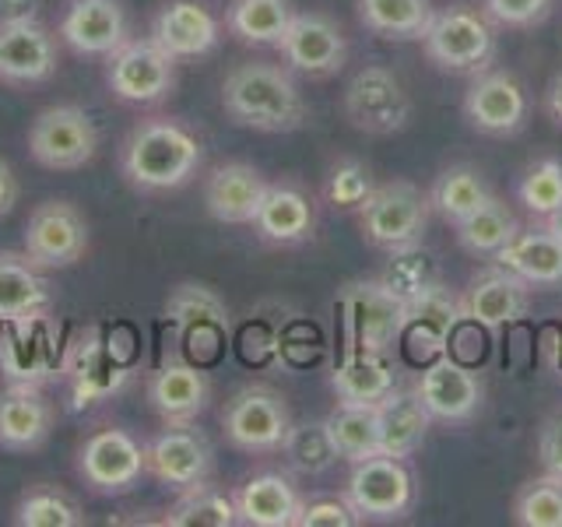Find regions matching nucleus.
I'll list each match as a JSON object with an SVG mask.
<instances>
[{
	"mask_svg": "<svg viewBox=\"0 0 562 527\" xmlns=\"http://www.w3.org/2000/svg\"><path fill=\"white\" fill-rule=\"evenodd\" d=\"M429 211H432L429 198L415 183L391 180L383 187H373V193L359 208V225L369 243L391 250V246L422 239L429 225Z\"/></svg>",
	"mask_w": 562,
	"mask_h": 527,
	"instance_id": "9b49d317",
	"label": "nucleus"
},
{
	"mask_svg": "<svg viewBox=\"0 0 562 527\" xmlns=\"http://www.w3.org/2000/svg\"><path fill=\"white\" fill-rule=\"evenodd\" d=\"M373 187L376 183L369 166H362L359 158H341L327 176V201L334 208H362Z\"/></svg>",
	"mask_w": 562,
	"mask_h": 527,
	"instance_id": "a18cd8bd",
	"label": "nucleus"
},
{
	"mask_svg": "<svg viewBox=\"0 0 562 527\" xmlns=\"http://www.w3.org/2000/svg\"><path fill=\"white\" fill-rule=\"evenodd\" d=\"M527 310H531V285L499 268V264L474 274L464 292V321L485 327L488 334H499L503 327L524 321Z\"/></svg>",
	"mask_w": 562,
	"mask_h": 527,
	"instance_id": "b1692460",
	"label": "nucleus"
},
{
	"mask_svg": "<svg viewBox=\"0 0 562 527\" xmlns=\"http://www.w3.org/2000/svg\"><path fill=\"white\" fill-rule=\"evenodd\" d=\"M338 404H380L397 386V369L380 351H348L330 377Z\"/></svg>",
	"mask_w": 562,
	"mask_h": 527,
	"instance_id": "473e14b6",
	"label": "nucleus"
},
{
	"mask_svg": "<svg viewBox=\"0 0 562 527\" xmlns=\"http://www.w3.org/2000/svg\"><path fill=\"white\" fill-rule=\"evenodd\" d=\"M29 152L49 172L85 169L99 155V127L81 105H46L29 127Z\"/></svg>",
	"mask_w": 562,
	"mask_h": 527,
	"instance_id": "423d86ee",
	"label": "nucleus"
},
{
	"mask_svg": "<svg viewBox=\"0 0 562 527\" xmlns=\"http://www.w3.org/2000/svg\"><path fill=\"white\" fill-rule=\"evenodd\" d=\"M485 11L506 29H531L549 18L552 0H485Z\"/></svg>",
	"mask_w": 562,
	"mask_h": 527,
	"instance_id": "de8ad7c7",
	"label": "nucleus"
},
{
	"mask_svg": "<svg viewBox=\"0 0 562 527\" xmlns=\"http://www.w3.org/2000/svg\"><path fill=\"white\" fill-rule=\"evenodd\" d=\"M222 110L239 127L260 134H292L306 127L310 105L289 70L263 60L236 64L222 81Z\"/></svg>",
	"mask_w": 562,
	"mask_h": 527,
	"instance_id": "f03ea898",
	"label": "nucleus"
},
{
	"mask_svg": "<svg viewBox=\"0 0 562 527\" xmlns=\"http://www.w3.org/2000/svg\"><path fill=\"white\" fill-rule=\"evenodd\" d=\"M278 49L292 70L310 75V78L338 75V70L345 67V57H348V43H345L341 25L334 22L330 14H321V11L292 14L285 35L278 40Z\"/></svg>",
	"mask_w": 562,
	"mask_h": 527,
	"instance_id": "a211bd4d",
	"label": "nucleus"
},
{
	"mask_svg": "<svg viewBox=\"0 0 562 527\" xmlns=\"http://www.w3.org/2000/svg\"><path fill=\"white\" fill-rule=\"evenodd\" d=\"M292 14L289 0H233L225 25L246 46H278Z\"/></svg>",
	"mask_w": 562,
	"mask_h": 527,
	"instance_id": "4c0bfd02",
	"label": "nucleus"
},
{
	"mask_svg": "<svg viewBox=\"0 0 562 527\" xmlns=\"http://www.w3.org/2000/svg\"><path fill=\"white\" fill-rule=\"evenodd\" d=\"M57 35L78 57H110L120 43L131 40V18L123 0H67Z\"/></svg>",
	"mask_w": 562,
	"mask_h": 527,
	"instance_id": "6ab92c4d",
	"label": "nucleus"
},
{
	"mask_svg": "<svg viewBox=\"0 0 562 527\" xmlns=\"http://www.w3.org/2000/svg\"><path fill=\"white\" fill-rule=\"evenodd\" d=\"M544 110H549V116L562 127V75H555L549 92H544Z\"/></svg>",
	"mask_w": 562,
	"mask_h": 527,
	"instance_id": "603ef678",
	"label": "nucleus"
},
{
	"mask_svg": "<svg viewBox=\"0 0 562 527\" xmlns=\"http://www.w3.org/2000/svg\"><path fill=\"white\" fill-rule=\"evenodd\" d=\"M313 204L295 183H268V193H263L260 211L254 218V233L263 243L295 246L313 236Z\"/></svg>",
	"mask_w": 562,
	"mask_h": 527,
	"instance_id": "7c9ffc66",
	"label": "nucleus"
},
{
	"mask_svg": "<svg viewBox=\"0 0 562 527\" xmlns=\"http://www.w3.org/2000/svg\"><path fill=\"white\" fill-rule=\"evenodd\" d=\"M412 391L422 401V408L432 415V422H471L485 404V386L479 373L443 356V351L422 369Z\"/></svg>",
	"mask_w": 562,
	"mask_h": 527,
	"instance_id": "dca6fc26",
	"label": "nucleus"
},
{
	"mask_svg": "<svg viewBox=\"0 0 562 527\" xmlns=\"http://www.w3.org/2000/svg\"><path fill=\"white\" fill-rule=\"evenodd\" d=\"M345 116L356 131L386 137L408 127L412 99L404 92V85L397 81L394 70L369 64L345 88Z\"/></svg>",
	"mask_w": 562,
	"mask_h": 527,
	"instance_id": "f8f14e48",
	"label": "nucleus"
},
{
	"mask_svg": "<svg viewBox=\"0 0 562 527\" xmlns=\"http://www.w3.org/2000/svg\"><path fill=\"white\" fill-rule=\"evenodd\" d=\"M25 254L43 271H64L88 254V222L70 201H43L25 222Z\"/></svg>",
	"mask_w": 562,
	"mask_h": 527,
	"instance_id": "4468645a",
	"label": "nucleus"
},
{
	"mask_svg": "<svg viewBox=\"0 0 562 527\" xmlns=\"http://www.w3.org/2000/svg\"><path fill=\"white\" fill-rule=\"evenodd\" d=\"M166 527H236V500L233 492H225L211 482H201L193 489L176 492V503L162 517Z\"/></svg>",
	"mask_w": 562,
	"mask_h": 527,
	"instance_id": "f704fd0d",
	"label": "nucleus"
},
{
	"mask_svg": "<svg viewBox=\"0 0 562 527\" xmlns=\"http://www.w3.org/2000/svg\"><path fill=\"white\" fill-rule=\"evenodd\" d=\"M555 373L562 377V338H559V345H555Z\"/></svg>",
	"mask_w": 562,
	"mask_h": 527,
	"instance_id": "5fc2aeb1",
	"label": "nucleus"
},
{
	"mask_svg": "<svg viewBox=\"0 0 562 527\" xmlns=\"http://www.w3.org/2000/svg\"><path fill=\"white\" fill-rule=\"evenodd\" d=\"M40 22V0H0V25Z\"/></svg>",
	"mask_w": 562,
	"mask_h": 527,
	"instance_id": "8fccbe9b",
	"label": "nucleus"
},
{
	"mask_svg": "<svg viewBox=\"0 0 562 527\" xmlns=\"http://www.w3.org/2000/svg\"><path fill=\"white\" fill-rule=\"evenodd\" d=\"M436 278H439L436 260L422 243H404V246H391V250H386V264L380 271V281L394 295H401L404 303Z\"/></svg>",
	"mask_w": 562,
	"mask_h": 527,
	"instance_id": "a19ab883",
	"label": "nucleus"
},
{
	"mask_svg": "<svg viewBox=\"0 0 562 527\" xmlns=\"http://www.w3.org/2000/svg\"><path fill=\"white\" fill-rule=\"evenodd\" d=\"M18 201H22V183H18L14 169L0 158V218H8L18 208Z\"/></svg>",
	"mask_w": 562,
	"mask_h": 527,
	"instance_id": "3c124183",
	"label": "nucleus"
},
{
	"mask_svg": "<svg viewBox=\"0 0 562 527\" xmlns=\"http://www.w3.org/2000/svg\"><path fill=\"white\" fill-rule=\"evenodd\" d=\"M453 228H457V243H461L471 257H496L503 246L514 239L520 225L514 218V211L492 193L479 211H471V215L461 218Z\"/></svg>",
	"mask_w": 562,
	"mask_h": 527,
	"instance_id": "58836bf2",
	"label": "nucleus"
},
{
	"mask_svg": "<svg viewBox=\"0 0 562 527\" xmlns=\"http://www.w3.org/2000/svg\"><path fill=\"white\" fill-rule=\"evenodd\" d=\"M145 397L151 404V412L162 418V426L198 422L211 404V377L198 362L166 356L162 366L148 373Z\"/></svg>",
	"mask_w": 562,
	"mask_h": 527,
	"instance_id": "aec40b11",
	"label": "nucleus"
},
{
	"mask_svg": "<svg viewBox=\"0 0 562 527\" xmlns=\"http://www.w3.org/2000/svg\"><path fill=\"white\" fill-rule=\"evenodd\" d=\"M404 334L401 341L426 351H443L450 334L464 324V295H457L443 278L429 281L404 303Z\"/></svg>",
	"mask_w": 562,
	"mask_h": 527,
	"instance_id": "a878e982",
	"label": "nucleus"
},
{
	"mask_svg": "<svg viewBox=\"0 0 562 527\" xmlns=\"http://www.w3.org/2000/svg\"><path fill=\"white\" fill-rule=\"evenodd\" d=\"M151 40L176 60H198L222 40V22L201 0H166L151 18Z\"/></svg>",
	"mask_w": 562,
	"mask_h": 527,
	"instance_id": "5701e85b",
	"label": "nucleus"
},
{
	"mask_svg": "<svg viewBox=\"0 0 562 527\" xmlns=\"http://www.w3.org/2000/svg\"><path fill=\"white\" fill-rule=\"evenodd\" d=\"M544 228H549V233L562 243V208H555L549 218H544Z\"/></svg>",
	"mask_w": 562,
	"mask_h": 527,
	"instance_id": "864d4df0",
	"label": "nucleus"
},
{
	"mask_svg": "<svg viewBox=\"0 0 562 527\" xmlns=\"http://www.w3.org/2000/svg\"><path fill=\"white\" fill-rule=\"evenodd\" d=\"M422 43H426L429 60L443 70H453V75H482L496 57L492 25L471 8L436 11Z\"/></svg>",
	"mask_w": 562,
	"mask_h": 527,
	"instance_id": "1a4fd4ad",
	"label": "nucleus"
},
{
	"mask_svg": "<svg viewBox=\"0 0 562 527\" xmlns=\"http://www.w3.org/2000/svg\"><path fill=\"white\" fill-rule=\"evenodd\" d=\"M520 204L538 218H549L555 208H562V162L541 158L520 180Z\"/></svg>",
	"mask_w": 562,
	"mask_h": 527,
	"instance_id": "c03bdc74",
	"label": "nucleus"
},
{
	"mask_svg": "<svg viewBox=\"0 0 562 527\" xmlns=\"http://www.w3.org/2000/svg\"><path fill=\"white\" fill-rule=\"evenodd\" d=\"M60 356L53 338V321H14L0 324V377L8 383H40L60 380Z\"/></svg>",
	"mask_w": 562,
	"mask_h": 527,
	"instance_id": "2eb2a0df",
	"label": "nucleus"
},
{
	"mask_svg": "<svg viewBox=\"0 0 562 527\" xmlns=\"http://www.w3.org/2000/svg\"><path fill=\"white\" fill-rule=\"evenodd\" d=\"M464 116L474 131L488 137H509L527 123V96L506 70H482L474 75L464 96Z\"/></svg>",
	"mask_w": 562,
	"mask_h": 527,
	"instance_id": "4be33fe9",
	"label": "nucleus"
},
{
	"mask_svg": "<svg viewBox=\"0 0 562 527\" xmlns=\"http://www.w3.org/2000/svg\"><path fill=\"white\" fill-rule=\"evenodd\" d=\"M432 14V0H359V22L383 40H422Z\"/></svg>",
	"mask_w": 562,
	"mask_h": 527,
	"instance_id": "c9c22d12",
	"label": "nucleus"
},
{
	"mask_svg": "<svg viewBox=\"0 0 562 527\" xmlns=\"http://www.w3.org/2000/svg\"><path fill=\"white\" fill-rule=\"evenodd\" d=\"M145 461L148 474L172 492L193 489L201 482H211L215 471V450H211L207 436L193 426V422H180V426H166L145 444Z\"/></svg>",
	"mask_w": 562,
	"mask_h": 527,
	"instance_id": "ddd939ff",
	"label": "nucleus"
},
{
	"mask_svg": "<svg viewBox=\"0 0 562 527\" xmlns=\"http://www.w3.org/2000/svg\"><path fill=\"white\" fill-rule=\"evenodd\" d=\"M176 57L158 46L151 35L120 43L105 57V85L120 102L131 105H158L176 92Z\"/></svg>",
	"mask_w": 562,
	"mask_h": 527,
	"instance_id": "0eeeda50",
	"label": "nucleus"
},
{
	"mask_svg": "<svg viewBox=\"0 0 562 527\" xmlns=\"http://www.w3.org/2000/svg\"><path fill=\"white\" fill-rule=\"evenodd\" d=\"M134 377L127 345H116V334L105 327H81L64 345L60 380L70 386V408L88 412L113 401Z\"/></svg>",
	"mask_w": 562,
	"mask_h": 527,
	"instance_id": "7ed1b4c3",
	"label": "nucleus"
},
{
	"mask_svg": "<svg viewBox=\"0 0 562 527\" xmlns=\"http://www.w3.org/2000/svg\"><path fill=\"white\" fill-rule=\"evenodd\" d=\"M225 439L243 453H278L292 429L285 397L268 383H246L222 408Z\"/></svg>",
	"mask_w": 562,
	"mask_h": 527,
	"instance_id": "39448f33",
	"label": "nucleus"
},
{
	"mask_svg": "<svg viewBox=\"0 0 562 527\" xmlns=\"http://www.w3.org/2000/svg\"><path fill=\"white\" fill-rule=\"evenodd\" d=\"M18 527H85L81 503L60 485H32L14 506Z\"/></svg>",
	"mask_w": 562,
	"mask_h": 527,
	"instance_id": "ea45409f",
	"label": "nucleus"
},
{
	"mask_svg": "<svg viewBox=\"0 0 562 527\" xmlns=\"http://www.w3.org/2000/svg\"><path fill=\"white\" fill-rule=\"evenodd\" d=\"M281 453H285L289 468L299 474H324L338 461L324 422H292L285 444H281Z\"/></svg>",
	"mask_w": 562,
	"mask_h": 527,
	"instance_id": "79ce46f5",
	"label": "nucleus"
},
{
	"mask_svg": "<svg viewBox=\"0 0 562 527\" xmlns=\"http://www.w3.org/2000/svg\"><path fill=\"white\" fill-rule=\"evenodd\" d=\"M506 268L509 274H517L531 289H552L562 285V243L549 233V228H517L503 250L492 257Z\"/></svg>",
	"mask_w": 562,
	"mask_h": 527,
	"instance_id": "c756f323",
	"label": "nucleus"
},
{
	"mask_svg": "<svg viewBox=\"0 0 562 527\" xmlns=\"http://www.w3.org/2000/svg\"><path fill=\"white\" fill-rule=\"evenodd\" d=\"M538 457H541V468L562 479V408L552 412L549 418L541 422L538 429Z\"/></svg>",
	"mask_w": 562,
	"mask_h": 527,
	"instance_id": "09e8293b",
	"label": "nucleus"
},
{
	"mask_svg": "<svg viewBox=\"0 0 562 527\" xmlns=\"http://www.w3.org/2000/svg\"><path fill=\"white\" fill-rule=\"evenodd\" d=\"M324 426H327V436L334 444V453L348 464L380 453L376 404H338V408L324 418Z\"/></svg>",
	"mask_w": 562,
	"mask_h": 527,
	"instance_id": "72a5a7b5",
	"label": "nucleus"
},
{
	"mask_svg": "<svg viewBox=\"0 0 562 527\" xmlns=\"http://www.w3.org/2000/svg\"><path fill=\"white\" fill-rule=\"evenodd\" d=\"M60 67V35L43 22L0 25V85L35 88Z\"/></svg>",
	"mask_w": 562,
	"mask_h": 527,
	"instance_id": "f3484780",
	"label": "nucleus"
},
{
	"mask_svg": "<svg viewBox=\"0 0 562 527\" xmlns=\"http://www.w3.org/2000/svg\"><path fill=\"white\" fill-rule=\"evenodd\" d=\"M201 162V137L172 116H148L134 123L120 148V172L137 193L180 190L198 176Z\"/></svg>",
	"mask_w": 562,
	"mask_h": 527,
	"instance_id": "f257e3e1",
	"label": "nucleus"
},
{
	"mask_svg": "<svg viewBox=\"0 0 562 527\" xmlns=\"http://www.w3.org/2000/svg\"><path fill=\"white\" fill-rule=\"evenodd\" d=\"M359 514L351 509V503L341 496H313L303 500V509H299L295 527H359Z\"/></svg>",
	"mask_w": 562,
	"mask_h": 527,
	"instance_id": "49530a36",
	"label": "nucleus"
},
{
	"mask_svg": "<svg viewBox=\"0 0 562 527\" xmlns=\"http://www.w3.org/2000/svg\"><path fill=\"white\" fill-rule=\"evenodd\" d=\"M263 193H268V180L263 172L250 162H225L211 169L204 183V204L207 215L222 225H254Z\"/></svg>",
	"mask_w": 562,
	"mask_h": 527,
	"instance_id": "cd10ccee",
	"label": "nucleus"
},
{
	"mask_svg": "<svg viewBox=\"0 0 562 527\" xmlns=\"http://www.w3.org/2000/svg\"><path fill=\"white\" fill-rule=\"evenodd\" d=\"M75 471L85 482V489H92L95 496H127L148 474L145 447L127 429L116 426L95 429L78 447Z\"/></svg>",
	"mask_w": 562,
	"mask_h": 527,
	"instance_id": "6e6552de",
	"label": "nucleus"
},
{
	"mask_svg": "<svg viewBox=\"0 0 562 527\" xmlns=\"http://www.w3.org/2000/svg\"><path fill=\"white\" fill-rule=\"evenodd\" d=\"M57 426V404L40 383H8L0 391V450L32 453L43 450Z\"/></svg>",
	"mask_w": 562,
	"mask_h": 527,
	"instance_id": "412c9836",
	"label": "nucleus"
},
{
	"mask_svg": "<svg viewBox=\"0 0 562 527\" xmlns=\"http://www.w3.org/2000/svg\"><path fill=\"white\" fill-rule=\"evenodd\" d=\"M514 520L520 527H562V479L544 471L527 482L514 500Z\"/></svg>",
	"mask_w": 562,
	"mask_h": 527,
	"instance_id": "37998d69",
	"label": "nucleus"
},
{
	"mask_svg": "<svg viewBox=\"0 0 562 527\" xmlns=\"http://www.w3.org/2000/svg\"><path fill=\"white\" fill-rule=\"evenodd\" d=\"M404 299L394 295L380 278L351 281L341 292V316L351 351H380L386 356L404 334Z\"/></svg>",
	"mask_w": 562,
	"mask_h": 527,
	"instance_id": "9d476101",
	"label": "nucleus"
},
{
	"mask_svg": "<svg viewBox=\"0 0 562 527\" xmlns=\"http://www.w3.org/2000/svg\"><path fill=\"white\" fill-rule=\"evenodd\" d=\"M53 285L46 271L25 250H0V324L53 316Z\"/></svg>",
	"mask_w": 562,
	"mask_h": 527,
	"instance_id": "bb28decb",
	"label": "nucleus"
},
{
	"mask_svg": "<svg viewBox=\"0 0 562 527\" xmlns=\"http://www.w3.org/2000/svg\"><path fill=\"white\" fill-rule=\"evenodd\" d=\"M166 321L190 351H198V345L215 351L218 338L228 330V306L211 285L180 281L166 299Z\"/></svg>",
	"mask_w": 562,
	"mask_h": 527,
	"instance_id": "393cba45",
	"label": "nucleus"
},
{
	"mask_svg": "<svg viewBox=\"0 0 562 527\" xmlns=\"http://www.w3.org/2000/svg\"><path fill=\"white\" fill-rule=\"evenodd\" d=\"M236 514L246 527H295L303 496H299L295 482L281 471H260L246 479L236 492Z\"/></svg>",
	"mask_w": 562,
	"mask_h": 527,
	"instance_id": "c85d7f7f",
	"label": "nucleus"
},
{
	"mask_svg": "<svg viewBox=\"0 0 562 527\" xmlns=\"http://www.w3.org/2000/svg\"><path fill=\"white\" fill-rule=\"evenodd\" d=\"M492 198V190L485 183V176L474 166H450L436 176L429 204L443 222L457 225L461 218H468L471 211H479L485 201Z\"/></svg>",
	"mask_w": 562,
	"mask_h": 527,
	"instance_id": "e433bc0d",
	"label": "nucleus"
},
{
	"mask_svg": "<svg viewBox=\"0 0 562 527\" xmlns=\"http://www.w3.org/2000/svg\"><path fill=\"white\" fill-rule=\"evenodd\" d=\"M345 500L366 524H394L412 514V506L418 500V485L412 468L401 457L373 453L366 461L351 464Z\"/></svg>",
	"mask_w": 562,
	"mask_h": 527,
	"instance_id": "20e7f679",
	"label": "nucleus"
},
{
	"mask_svg": "<svg viewBox=\"0 0 562 527\" xmlns=\"http://www.w3.org/2000/svg\"><path fill=\"white\" fill-rule=\"evenodd\" d=\"M376 418H380V453L386 457H408L426 444L432 415L422 408V401L415 391H394L376 404Z\"/></svg>",
	"mask_w": 562,
	"mask_h": 527,
	"instance_id": "2f4dec72",
	"label": "nucleus"
}]
</instances>
